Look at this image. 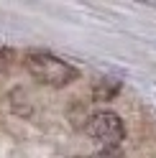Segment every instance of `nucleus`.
<instances>
[{"label": "nucleus", "mask_w": 156, "mask_h": 158, "mask_svg": "<svg viewBox=\"0 0 156 158\" xmlns=\"http://www.w3.org/2000/svg\"><path fill=\"white\" fill-rule=\"evenodd\" d=\"M87 135L90 140L100 145V151H118V145L125 138V123L120 115L110 110H100L87 120Z\"/></svg>", "instance_id": "nucleus-2"}, {"label": "nucleus", "mask_w": 156, "mask_h": 158, "mask_svg": "<svg viewBox=\"0 0 156 158\" xmlns=\"http://www.w3.org/2000/svg\"><path fill=\"white\" fill-rule=\"evenodd\" d=\"M120 89H123V82H120V79L105 77V79H100V82L92 87V97H95V102H110Z\"/></svg>", "instance_id": "nucleus-3"}, {"label": "nucleus", "mask_w": 156, "mask_h": 158, "mask_svg": "<svg viewBox=\"0 0 156 158\" xmlns=\"http://www.w3.org/2000/svg\"><path fill=\"white\" fill-rule=\"evenodd\" d=\"M26 69L36 82L46 87H67L80 77V69L72 66L69 61L49 54V51H33L26 56Z\"/></svg>", "instance_id": "nucleus-1"}, {"label": "nucleus", "mask_w": 156, "mask_h": 158, "mask_svg": "<svg viewBox=\"0 0 156 158\" xmlns=\"http://www.w3.org/2000/svg\"><path fill=\"white\" fill-rule=\"evenodd\" d=\"M90 158H118V151H97Z\"/></svg>", "instance_id": "nucleus-4"}]
</instances>
